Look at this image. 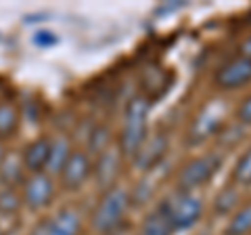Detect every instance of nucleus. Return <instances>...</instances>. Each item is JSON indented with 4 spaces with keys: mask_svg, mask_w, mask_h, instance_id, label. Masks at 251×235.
Returning <instances> with one entry per match:
<instances>
[{
    "mask_svg": "<svg viewBox=\"0 0 251 235\" xmlns=\"http://www.w3.org/2000/svg\"><path fill=\"white\" fill-rule=\"evenodd\" d=\"M6 235H11V233H6Z\"/></svg>",
    "mask_w": 251,
    "mask_h": 235,
    "instance_id": "nucleus-28",
    "label": "nucleus"
},
{
    "mask_svg": "<svg viewBox=\"0 0 251 235\" xmlns=\"http://www.w3.org/2000/svg\"><path fill=\"white\" fill-rule=\"evenodd\" d=\"M31 42H34L38 49H50V46L59 44V36L50 32V29H38V32H34V36H31Z\"/></svg>",
    "mask_w": 251,
    "mask_h": 235,
    "instance_id": "nucleus-23",
    "label": "nucleus"
},
{
    "mask_svg": "<svg viewBox=\"0 0 251 235\" xmlns=\"http://www.w3.org/2000/svg\"><path fill=\"white\" fill-rule=\"evenodd\" d=\"M82 216L75 208H61L52 216H46L31 227L29 235H80Z\"/></svg>",
    "mask_w": 251,
    "mask_h": 235,
    "instance_id": "nucleus-8",
    "label": "nucleus"
},
{
    "mask_svg": "<svg viewBox=\"0 0 251 235\" xmlns=\"http://www.w3.org/2000/svg\"><path fill=\"white\" fill-rule=\"evenodd\" d=\"M157 210L163 214L172 231H188L203 218L205 206H203V200L197 193L172 189L157 204Z\"/></svg>",
    "mask_w": 251,
    "mask_h": 235,
    "instance_id": "nucleus-2",
    "label": "nucleus"
},
{
    "mask_svg": "<svg viewBox=\"0 0 251 235\" xmlns=\"http://www.w3.org/2000/svg\"><path fill=\"white\" fill-rule=\"evenodd\" d=\"M168 153V137L166 135H153L147 137V141L140 145V149L134 153V166L143 172L153 170L157 164H159Z\"/></svg>",
    "mask_w": 251,
    "mask_h": 235,
    "instance_id": "nucleus-11",
    "label": "nucleus"
},
{
    "mask_svg": "<svg viewBox=\"0 0 251 235\" xmlns=\"http://www.w3.org/2000/svg\"><path fill=\"white\" fill-rule=\"evenodd\" d=\"M25 176H27V172H25V168H23L19 153L17 155L9 153L2 160V164H0V187H13V189H19L21 183L25 181Z\"/></svg>",
    "mask_w": 251,
    "mask_h": 235,
    "instance_id": "nucleus-13",
    "label": "nucleus"
},
{
    "mask_svg": "<svg viewBox=\"0 0 251 235\" xmlns=\"http://www.w3.org/2000/svg\"><path fill=\"white\" fill-rule=\"evenodd\" d=\"M247 84H251V59L243 57V55H237L230 61L222 63L214 74V86L220 90L232 92L241 90Z\"/></svg>",
    "mask_w": 251,
    "mask_h": 235,
    "instance_id": "nucleus-7",
    "label": "nucleus"
},
{
    "mask_svg": "<svg viewBox=\"0 0 251 235\" xmlns=\"http://www.w3.org/2000/svg\"><path fill=\"white\" fill-rule=\"evenodd\" d=\"M23 208L21 193L13 187H0V216H17Z\"/></svg>",
    "mask_w": 251,
    "mask_h": 235,
    "instance_id": "nucleus-20",
    "label": "nucleus"
},
{
    "mask_svg": "<svg viewBox=\"0 0 251 235\" xmlns=\"http://www.w3.org/2000/svg\"><path fill=\"white\" fill-rule=\"evenodd\" d=\"M151 99L145 95H136L128 101L124 109L122 130L115 139V147L120 149L122 158H134L140 145L149 137V116H151Z\"/></svg>",
    "mask_w": 251,
    "mask_h": 235,
    "instance_id": "nucleus-1",
    "label": "nucleus"
},
{
    "mask_svg": "<svg viewBox=\"0 0 251 235\" xmlns=\"http://www.w3.org/2000/svg\"><path fill=\"white\" fill-rule=\"evenodd\" d=\"M239 51H241V55H243V57H249V59H251V34L245 38V40L241 42Z\"/></svg>",
    "mask_w": 251,
    "mask_h": 235,
    "instance_id": "nucleus-24",
    "label": "nucleus"
},
{
    "mask_svg": "<svg viewBox=\"0 0 251 235\" xmlns=\"http://www.w3.org/2000/svg\"><path fill=\"white\" fill-rule=\"evenodd\" d=\"M230 178H232L230 183L237 185V187H251V147L239 155V160L232 168Z\"/></svg>",
    "mask_w": 251,
    "mask_h": 235,
    "instance_id": "nucleus-21",
    "label": "nucleus"
},
{
    "mask_svg": "<svg viewBox=\"0 0 251 235\" xmlns=\"http://www.w3.org/2000/svg\"><path fill=\"white\" fill-rule=\"evenodd\" d=\"M113 235H124V229H122V231H117V233H113Z\"/></svg>",
    "mask_w": 251,
    "mask_h": 235,
    "instance_id": "nucleus-27",
    "label": "nucleus"
},
{
    "mask_svg": "<svg viewBox=\"0 0 251 235\" xmlns=\"http://www.w3.org/2000/svg\"><path fill=\"white\" fill-rule=\"evenodd\" d=\"M222 164H224V158H222V153H218V151H209V153H203V155L188 160L184 166L180 168L178 176H176V189L195 193L197 189H201L203 185L214 181V176L220 172Z\"/></svg>",
    "mask_w": 251,
    "mask_h": 235,
    "instance_id": "nucleus-4",
    "label": "nucleus"
},
{
    "mask_svg": "<svg viewBox=\"0 0 251 235\" xmlns=\"http://www.w3.org/2000/svg\"><path fill=\"white\" fill-rule=\"evenodd\" d=\"M234 120L239 126H251V92L239 101L237 109H234Z\"/></svg>",
    "mask_w": 251,
    "mask_h": 235,
    "instance_id": "nucleus-22",
    "label": "nucleus"
},
{
    "mask_svg": "<svg viewBox=\"0 0 251 235\" xmlns=\"http://www.w3.org/2000/svg\"><path fill=\"white\" fill-rule=\"evenodd\" d=\"M50 145H52V137L40 135V137L31 139L21 149L19 158H21V164H23V168H25L27 175H40V172H46L49 160H50Z\"/></svg>",
    "mask_w": 251,
    "mask_h": 235,
    "instance_id": "nucleus-9",
    "label": "nucleus"
},
{
    "mask_svg": "<svg viewBox=\"0 0 251 235\" xmlns=\"http://www.w3.org/2000/svg\"><path fill=\"white\" fill-rule=\"evenodd\" d=\"M222 128H224L222 116L207 107V109H203L197 120L193 122L191 132H188V143L191 145H201L203 141H207L209 137H218V132Z\"/></svg>",
    "mask_w": 251,
    "mask_h": 235,
    "instance_id": "nucleus-12",
    "label": "nucleus"
},
{
    "mask_svg": "<svg viewBox=\"0 0 251 235\" xmlns=\"http://www.w3.org/2000/svg\"><path fill=\"white\" fill-rule=\"evenodd\" d=\"M6 155H9V151H6V143L0 139V164H2V160L6 158Z\"/></svg>",
    "mask_w": 251,
    "mask_h": 235,
    "instance_id": "nucleus-25",
    "label": "nucleus"
},
{
    "mask_svg": "<svg viewBox=\"0 0 251 235\" xmlns=\"http://www.w3.org/2000/svg\"><path fill=\"white\" fill-rule=\"evenodd\" d=\"M130 191L124 187H111V189L103 191L100 200L97 202L92 214H90V225L99 235H113L124 229L126 214L130 208Z\"/></svg>",
    "mask_w": 251,
    "mask_h": 235,
    "instance_id": "nucleus-3",
    "label": "nucleus"
},
{
    "mask_svg": "<svg viewBox=\"0 0 251 235\" xmlns=\"http://www.w3.org/2000/svg\"><path fill=\"white\" fill-rule=\"evenodd\" d=\"M19 193L23 208H27L29 212H42V210L50 208L54 198H57V183L49 172L27 175L19 187Z\"/></svg>",
    "mask_w": 251,
    "mask_h": 235,
    "instance_id": "nucleus-5",
    "label": "nucleus"
},
{
    "mask_svg": "<svg viewBox=\"0 0 251 235\" xmlns=\"http://www.w3.org/2000/svg\"><path fill=\"white\" fill-rule=\"evenodd\" d=\"M21 126V112L11 101H0V139L9 141L19 132Z\"/></svg>",
    "mask_w": 251,
    "mask_h": 235,
    "instance_id": "nucleus-15",
    "label": "nucleus"
},
{
    "mask_svg": "<svg viewBox=\"0 0 251 235\" xmlns=\"http://www.w3.org/2000/svg\"><path fill=\"white\" fill-rule=\"evenodd\" d=\"M120 166H122V153L117 147H109L107 151L92 158V176L103 191L115 187V181L120 176Z\"/></svg>",
    "mask_w": 251,
    "mask_h": 235,
    "instance_id": "nucleus-10",
    "label": "nucleus"
},
{
    "mask_svg": "<svg viewBox=\"0 0 251 235\" xmlns=\"http://www.w3.org/2000/svg\"><path fill=\"white\" fill-rule=\"evenodd\" d=\"M90 178H92V158L84 149H74L59 175L61 189L67 193H75Z\"/></svg>",
    "mask_w": 251,
    "mask_h": 235,
    "instance_id": "nucleus-6",
    "label": "nucleus"
},
{
    "mask_svg": "<svg viewBox=\"0 0 251 235\" xmlns=\"http://www.w3.org/2000/svg\"><path fill=\"white\" fill-rule=\"evenodd\" d=\"M74 147H72V141H69L67 135H59V137H52V145H50V160H49V172L50 176H59L65 162L69 160Z\"/></svg>",
    "mask_w": 251,
    "mask_h": 235,
    "instance_id": "nucleus-14",
    "label": "nucleus"
},
{
    "mask_svg": "<svg viewBox=\"0 0 251 235\" xmlns=\"http://www.w3.org/2000/svg\"><path fill=\"white\" fill-rule=\"evenodd\" d=\"M111 128L105 126V124H99V126H94L88 135V141H86V153L90 155V158H97L103 151L109 149V145H111Z\"/></svg>",
    "mask_w": 251,
    "mask_h": 235,
    "instance_id": "nucleus-18",
    "label": "nucleus"
},
{
    "mask_svg": "<svg viewBox=\"0 0 251 235\" xmlns=\"http://www.w3.org/2000/svg\"><path fill=\"white\" fill-rule=\"evenodd\" d=\"M0 235H6V231L2 229V227H0Z\"/></svg>",
    "mask_w": 251,
    "mask_h": 235,
    "instance_id": "nucleus-26",
    "label": "nucleus"
},
{
    "mask_svg": "<svg viewBox=\"0 0 251 235\" xmlns=\"http://www.w3.org/2000/svg\"><path fill=\"white\" fill-rule=\"evenodd\" d=\"M222 235H251V202L241 204L230 214Z\"/></svg>",
    "mask_w": 251,
    "mask_h": 235,
    "instance_id": "nucleus-17",
    "label": "nucleus"
},
{
    "mask_svg": "<svg viewBox=\"0 0 251 235\" xmlns=\"http://www.w3.org/2000/svg\"><path fill=\"white\" fill-rule=\"evenodd\" d=\"M172 233H174L172 227L168 225V221L163 218V214L157 208L145 216L143 225H140L136 231V235H172Z\"/></svg>",
    "mask_w": 251,
    "mask_h": 235,
    "instance_id": "nucleus-19",
    "label": "nucleus"
},
{
    "mask_svg": "<svg viewBox=\"0 0 251 235\" xmlns=\"http://www.w3.org/2000/svg\"><path fill=\"white\" fill-rule=\"evenodd\" d=\"M241 206V189L237 185H224L222 189L216 193L214 198V204H211V208H214V214L218 216H226V214H232L234 210Z\"/></svg>",
    "mask_w": 251,
    "mask_h": 235,
    "instance_id": "nucleus-16",
    "label": "nucleus"
}]
</instances>
